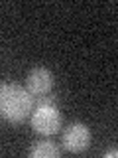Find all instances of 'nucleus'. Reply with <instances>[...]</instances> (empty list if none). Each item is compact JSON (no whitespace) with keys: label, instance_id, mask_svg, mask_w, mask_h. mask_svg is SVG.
I'll list each match as a JSON object with an SVG mask.
<instances>
[{"label":"nucleus","instance_id":"f257e3e1","mask_svg":"<svg viewBox=\"0 0 118 158\" xmlns=\"http://www.w3.org/2000/svg\"><path fill=\"white\" fill-rule=\"evenodd\" d=\"M32 107L33 97L28 93L26 87H20L16 83L0 85V118L12 125L24 123L32 115Z\"/></svg>","mask_w":118,"mask_h":158},{"label":"nucleus","instance_id":"f03ea898","mask_svg":"<svg viewBox=\"0 0 118 158\" xmlns=\"http://www.w3.org/2000/svg\"><path fill=\"white\" fill-rule=\"evenodd\" d=\"M32 128L41 136H51L61 128V115H59L55 103L47 105H36L32 113Z\"/></svg>","mask_w":118,"mask_h":158},{"label":"nucleus","instance_id":"7ed1b4c3","mask_svg":"<svg viewBox=\"0 0 118 158\" xmlns=\"http://www.w3.org/2000/svg\"><path fill=\"white\" fill-rule=\"evenodd\" d=\"M61 142H63V148L67 152H73V154L83 152L91 144V131H88V127L85 123H71L63 131Z\"/></svg>","mask_w":118,"mask_h":158},{"label":"nucleus","instance_id":"20e7f679","mask_svg":"<svg viewBox=\"0 0 118 158\" xmlns=\"http://www.w3.org/2000/svg\"><path fill=\"white\" fill-rule=\"evenodd\" d=\"M53 83H55L53 73L47 67H33L26 75V89L33 99L49 95L53 91Z\"/></svg>","mask_w":118,"mask_h":158},{"label":"nucleus","instance_id":"39448f33","mask_svg":"<svg viewBox=\"0 0 118 158\" xmlns=\"http://www.w3.org/2000/svg\"><path fill=\"white\" fill-rule=\"evenodd\" d=\"M30 156L32 158H57L59 148H57L55 142L43 138V140H37L36 144L30 148Z\"/></svg>","mask_w":118,"mask_h":158},{"label":"nucleus","instance_id":"423d86ee","mask_svg":"<svg viewBox=\"0 0 118 158\" xmlns=\"http://www.w3.org/2000/svg\"><path fill=\"white\" fill-rule=\"evenodd\" d=\"M116 154H118L116 148H112V150H106V152H104V156H108V158H110V156H116Z\"/></svg>","mask_w":118,"mask_h":158}]
</instances>
